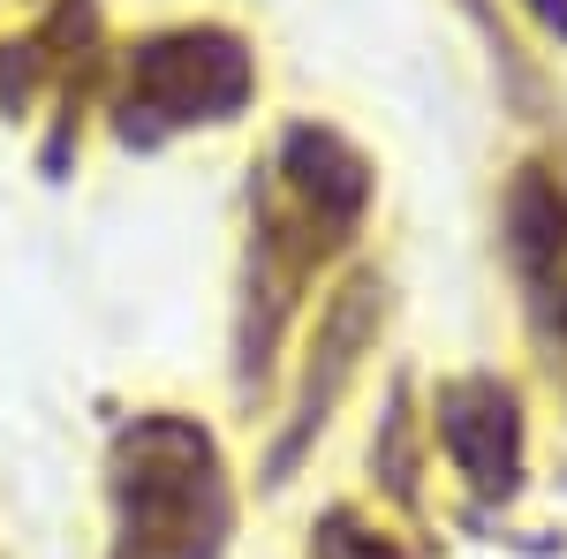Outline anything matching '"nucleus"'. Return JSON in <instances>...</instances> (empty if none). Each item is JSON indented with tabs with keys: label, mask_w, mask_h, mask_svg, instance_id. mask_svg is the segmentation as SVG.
Wrapping results in <instances>:
<instances>
[{
	"label": "nucleus",
	"mask_w": 567,
	"mask_h": 559,
	"mask_svg": "<svg viewBox=\"0 0 567 559\" xmlns=\"http://www.w3.org/2000/svg\"><path fill=\"white\" fill-rule=\"evenodd\" d=\"M122 521L136 559H213L227 537V484L205 431L152 416L122 438Z\"/></svg>",
	"instance_id": "obj_1"
},
{
	"label": "nucleus",
	"mask_w": 567,
	"mask_h": 559,
	"mask_svg": "<svg viewBox=\"0 0 567 559\" xmlns=\"http://www.w3.org/2000/svg\"><path fill=\"white\" fill-rule=\"evenodd\" d=\"M243 99H250V61L219 31L159 39L136 53V106L159 114V122H219Z\"/></svg>",
	"instance_id": "obj_2"
},
{
	"label": "nucleus",
	"mask_w": 567,
	"mask_h": 559,
	"mask_svg": "<svg viewBox=\"0 0 567 559\" xmlns=\"http://www.w3.org/2000/svg\"><path fill=\"white\" fill-rule=\"evenodd\" d=\"M439 431H446L454 462L470 469V484H477V491H507V484H515V401H507L499 386L446 393Z\"/></svg>",
	"instance_id": "obj_3"
},
{
	"label": "nucleus",
	"mask_w": 567,
	"mask_h": 559,
	"mask_svg": "<svg viewBox=\"0 0 567 559\" xmlns=\"http://www.w3.org/2000/svg\"><path fill=\"white\" fill-rule=\"evenodd\" d=\"M515 250H523V272L537 280V302H545L553 333L567 341V205L553 189L515 197Z\"/></svg>",
	"instance_id": "obj_4"
},
{
	"label": "nucleus",
	"mask_w": 567,
	"mask_h": 559,
	"mask_svg": "<svg viewBox=\"0 0 567 559\" xmlns=\"http://www.w3.org/2000/svg\"><path fill=\"white\" fill-rule=\"evenodd\" d=\"M318 552L326 559H393L379 537H363L355 521H326V537H318Z\"/></svg>",
	"instance_id": "obj_5"
}]
</instances>
